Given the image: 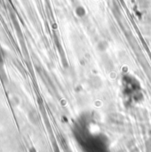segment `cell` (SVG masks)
<instances>
[{
  "mask_svg": "<svg viewBox=\"0 0 151 152\" xmlns=\"http://www.w3.org/2000/svg\"><path fill=\"white\" fill-rule=\"evenodd\" d=\"M2 61V56H1V53H0V61Z\"/></svg>",
  "mask_w": 151,
  "mask_h": 152,
  "instance_id": "6da1fadb",
  "label": "cell"
}]
</instances>
